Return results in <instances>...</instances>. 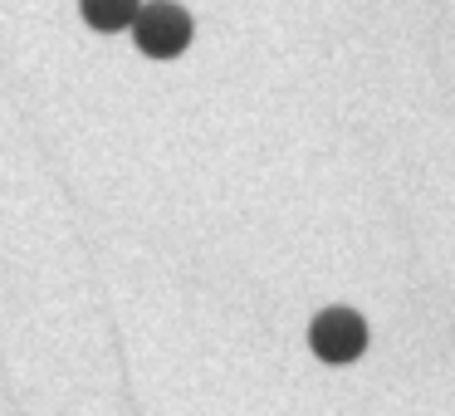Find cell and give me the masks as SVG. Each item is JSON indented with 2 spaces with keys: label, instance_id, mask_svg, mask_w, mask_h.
Masks as SVG:
<instances>
[{
  "label": "cell",
  "instance_id": "obj_1",
  "mask_svg": "<svg viewBox=\"0 0 455 416\" xmlns=\"http://www.w3.org/2000/svg\"><path fill=\"white\" fill-rule=\"evenodd\" d=\"M132 40H138L142 54L152 60H177L191 44V15L172 0H152V5H138L132 15Z\"/></svg>",
  "mask_w": 455,
  "mask_h": 416
},
{
  "label": "cell",
  "instance_id": "obj_3",
  "mask_svg": "<svg viewBox=\"0 0 455 416\" xmlns=\"http://www.w3.org/2000/svg\"><path fill=\"white\" fill-rule=\"evenodd\" d=\"M138 5H142V0H79L84 20H89L93 30H103V35L128 30V25H132V15H138Z\"/></svg>",
  "mask_w": 455,
  "mask_h": 416
},
{
  "label": "cell",
  "instance_id": "obj_2",
  "mask_svg": "<svg viewBox=\"0 0 455 416\" xmlns=\"http://www.w3.org/2000/svg\"><path fill=\"white\" fill-rule=\"evenodd\" d=\"M308 348L323 363H353V357H363V348H367L363 314H353V308H323L308 324Z\"/></svg>",
  "mask_w": 455,
  "mask_h": 416
}]
</instances>
